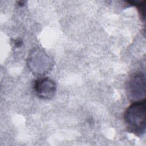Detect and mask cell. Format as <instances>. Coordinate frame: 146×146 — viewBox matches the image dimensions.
<instances>
[{
	"instance_id": "obj_4",
	"label": "cell",
	"mask_w": 146,
	"mask_h": 146,
	"mask_svg": "<svg viewBox=\"0 0 146 146\" xmlns=\"http://www.w3.org/2000/svg\"><path fill=\"white\" fill-rule=\"evenodd\" d=\"M55 83L48 78H40L34 83V90L35 94L42 99H51L56 92Z\"/></svg>"
},
{
	"instance_id": "obj_5",
	"label": "cell",
	"mask_w": 146,
	"mask_h": 146,
	"mask_svg": "<svg viewBox=\"0 0 146 146\" xmlns=\"http://www.w3.org/2000/svg\"><path fill=\"white\" fill-rule=\"evenodd\" d=\"M145 1H143L139 3L137 5V9L139 10V14L140 15L141 18L144 21L145 19Z\"/></svg>"
},
{
	"instance_id": "obj_3",
	"label": "cell",
	"mask_w": 146,
	"mask_h": 146,
	"mask_svg": "<svg viewBox=\"0 0 146 146\" xmlns=\"http://www.w3.org/2000/svg\"><path fill=\"white\" fill-rule=\"evenodd\" d=\"M127 95L129 98L137 102L145 99V78L142 72H136L129 79L127 85Z\"/></svg>"
},
{
	"instance_id": "obj_1",
	"label": "cell",
	"mask_w": 146,
	"mask_h": 146,
	"mask_svg": "<svg viewBox=\"0 0 146 146\" xmlns=\"http://www.w3.org/2000/svg\"><path fill=\"white\" fill-rule=\"evenodd\" d=\"M145 99L134 102L125 110L124 120L127 129L136 136L144 134L146 127Z\"/></svg>"
},
{
	"instance_id": "obj_2",
	"label": "cell",
	"mask_w": 146,
	"mask_h": 146,
	"mask_svg": "<svg viewBox=\"0 0 146 146\" xmlns=\"http://www.w3.org/2000/svg\"><path fill=\"white\" fill-rule=\"evenodd\" d=\"M27 63L33 74L37 75H43L48 72L53 64L50 57L40 49L31 51Z\"/></svg>"
}]
</instances>
